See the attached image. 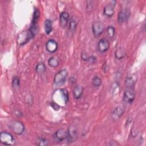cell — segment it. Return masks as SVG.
Instances as JSON below:
<instances>
[{
	"label": "cell",
	"instance_id": "6da1fadb",
	"mask_svg": "<svg viewBox=\"0 0 146 146\" xmlns=\"http://www.w3.org/2000/svg\"><path fill=\"white\" fill-rule=\"evenodd\" d=\"M9 128L17 135H22L25 129L24 124L18 120H13L8 124Z\"/></svg>",
	"mask_w": 146,
	"mask_h": 146
},
{
	"label": "cell",
	"instance_id": "7a4b0ae2",
	"mask_svg": "<svg viewBox=\"0 0 146 146\" xmlns=\"http://www.w3.org/2000/svg\"><path fill=\"white\" fill-rule=\"evenodd\" d=\"M34 37L29 29L21 32L17 36V43L20 46H23L28 43L30 39Z\"/></svg>",
	"mask_w": 146,
	"mask_h": 146
},
{
	"label": "cell",
	"instance_id": "3957f363",
	"mask_svg": "<svg viewBox=\"0 0 146 146\" xmlns=\"http://www.w3.org/2000/svg\"><path fill=\"white\" fill-rule=\"evenodd\" d=\"M67 75L68 72L66 69H62L59 71L54 76V84L58 86H60L64 84L66 81Z\"/></svg>",
	"mask_w": 146,
	"mask_h": 146
},
{
	"label": "cell",
	"instance_id": "277c9868",
	"mask_svg": "<svg viewBox=\"0 0 146 146\" xmlns=\"http://www.w3.org/2000/svg\"><path fill=\"white\" fill-rule=\"evenodd\" d=\"M0 141L2 144L6 145H13L15 143L13 135L7 131H2L1 132Z\"/></svg>",
	"mask_w": 146,
	"mask_h": 146
},
{
	"label": "cell",
	"instance_id": "5b68a950",
	"mask_svg": "<svg viewBox=\"0 0 146 146\" xmlns=\"http://www.w3.org/2000/svg\"><path fill=\"white\" fill-rule=\"evenodd\" d=\"M104 26L100 21H96L93 23L92 25V31L95 38H98L103 33L104 31Z\"/></svg>",
	"mask_w": 146,
	"mask_h": 146
},
{
	"label": "cell",
	"instance_id": "8992f818",
	"mask_svg": "<svg viewBox=\"0 0 146 146\" xmlns=\"http://www.w3.org/2000/svg\"><path fill=\"white\" fill-rule=\"evenodd\" d=\"M135 98V94L133 88H127L123 97V100L128 104H131Z\"/></svg>",
	"mask_w": 146,
	"mask_h": 146
},
{
	"label": "cell",
	"instance_id": "52a82bcc",
	"mask_svg": "<svg viewBox=\"0 0 146 146\" xmlns=\"http://www.w3.org/2000/svg\"><path fill=\"white\" fill-rule=\"evenodd\" d=\"M78 138V131L74 125H70L67 129V140L68 143H71L76 141Z\"/></svg>",
	"mask_w": 146,
	"mask_h": 146
},
{
	"label": "cell",
	"instance_id": "ba28073f",
	"mask_svg": "<svg viewBox=\"0 0 146 146\" xmlns=\"http://www.w3.org/2000/svg\"><path fill=\"white\" fill-rule=\"evenodd\" d=\"M116 1H111L104 8L103 14L107 18H111L115 13V6L116 5Z\"/></svg>",
	"mask_w": 146,
	"mask_h": 146
},
{
	"label": "cell",
	"instance_id": "9c48e42d",
	"mask_svg": "<svg viewBox=\"0 0 146 146\" xmlns=\"http://www.w3.org/2000/svg\"><path fill=\"white\" fill-rule=\"evenodd\" d=\"M67 130L63 128L58 129L55 131L53 135L54 139L58 142H62L67 139Z\"/></svg>",
	"mask_w": 146,
	"mask_h": 146
},
{
	"label": "cell",
	"instance_id": "30bf717a",
	"mask_svg": "<svg viewBox=\"0 0 146 146\" xmlns=\"http://www.w3.org/2000/svg\"><path fill=\"white\" fill-rule=\"evenodd\" d=\"M131 15L130 10L125 9L121 10L117 15V22L119 23H123L127 21Z\"/></svg>",
	"mask_w": 146,
	"mask_h": 146
},
{
	"label": "cell",
	"instance_id": "8fae6325",
	"mask_svg": "<svg viewBox=\"0 0 146 146\" xmlns=\"http://www.w3.org/2000/svg\"><path fill=\"white\" fill-rule=\"evenodd\" d=\"M98 50L102 53L107 52L110 48V43L106 39L102 38L99 40L98 43Z\"/></svg>",
	"mask_w": 146,
	"mask_h": 146
},
{
	"label": "cell",
	"instance_id": "7c38bea8",
	"mask_svg": "<svg viewBox=\"0 0 146 146\" xmlns=\"http://www.w3.org/2000/svg\"><path fill=\"white\" fill-rule=\"evenodd\" d=\"M58 48V43L54 39H49L46 43V50L50 53L55 52Z\"/></svg>",
	"mask_w": 146,
	"mask_h": 146
},
{
	"label": "cell",
	"instance_id": "4fadbf2b",
	"mask_svg": "<svg viewBox=\"0 0 146 146\" xmlns=\"http://www.w3.org/2000/svg\"><path fill=\"white\" fill-rule=\"evenodd\" d=\"M70 21V15L67 11H62L59 15V23L60 25L64 28L66 27Z\"/></svg>",
	"mask_w": 146,
	"mask_h": 146
},
{
	"label": "cell",
	"instance_id": "5bb4252c",
	"mask_svg": "<svg viewBox=\"0 0 146 146\" xmlns=\"http://www.w3.org/2000/svg\"><path fill=\"white\" fill-rule=\"evenodd\" d=\"M124 109L121 107H117L114 109L111 114V117L113 120H119L124 114Z\"/></svg>",
	"mask_w": 146,
	"mask_h": 146
},
{
	"label": "cell",
	"instance_id": "9a60e30c",
	"mask_svg": "<svg viewBox=\"0 0 146 146\" xmlns=\"http://www.w3.org/2000/svg\"><path fill=\"white\" fill-rule=\"evenodd\" d=\"M83 93V88L80 86H76V87H74L73 91H72V94L75 99H79Z\"/></svg>",
	"mask_w": 146,
	"mask_h": 146
},
{
	"label": "cell",
	"instance_id": "2e32d148",
	"mask_svg": "<svg viewBox=\"0 0 146 146\" xmlns=\"http://www.w3.org/2000/svg\"><path fill=\"white\" fill-rule=\"evenodd\" d=\"M126 55H127L126 51L123 47H119L115 50V56L116 58L119 60H121L124 58Z\"/></svg>",
	"mask_w": 146,
	"mask_h": 146
},
{
	"label": "cell",
	"instance_id": "e0dca14e",
	"mask_svg": "<svg viewBox=\"0 0 146 146\" xmlns=\"http://www.w3.org/2000/svg\"><path fill=\"white\" fill-rule=\"evenodd\" d=\"M44 31L46 34H50L52 30V22L51 19H47L44 21Z\"/></svg>",
	"mask_w": 146,
	"mask_h": 146
},
{
	"label": "cell",
	"instance_id": "ac0fdd59",
	"mask_svg": "<svg viewBox=\"0 0 146 146\" xmlns=\"http://www.w3.org/2000/svg\"><path fill=\"white\" fill-rule=\"evenodd\" d=\"M136 79L133 78V76H130L127 77L125 80V85L126 88H133L136 83Z\"/></svg>",
	"mask_w": 146,
	"mask_h": 146
},
{
	"label": "cell",
	"instance_id": "d6986e66",
	"mask_svg": "<svg viewBox=\"0 0 146 146\" xmlns=\"http://www.w3.org/2000/svg\"><path fill=\"white\" fill-rule=\"evenodd\" d=\"M48 65L52 68L57 67L59 64V60L55 56H52L47 61Z\"/></svg>",
	"mask_w": 146,
	"mask_h": 146
},
{
	"label": "cell",
	"instance_id": "ffe728a7",
	"mask_svg": "<svg viewBox=\"0 0 146 146\" xmlns=\"http://www.w3.org/2000/svg\"><path fill=\"white\" fill-rule=\"evenodd\" d=\"M59 93L64 103L67 104L69 100V96L67 90L66 88H61L59 90Z\"/></svg>",
	"mask_w": 146,
	"mask_h": 146
},
{
	"label": "cell",
	"instance_id": "44dd1931",
	"mask_svg": "<svg viewBox=\"0 0 146 146\" xmlns=\"http://www.w3.org/2000/svg\"><path fill=\"white\" fill-rule=\"evenodd\" d=\"M46 71V66L43 62H39L35 66V71L39 74H43Z\"/></svg>",
	"mask_w": 146,
	"mask_h": 146
},
{
	"label": "cell",
	"instance_id": "7402d4cb",
	"mask_svg": "<svg viewBox=\"0 0 146 146\" xmlns=\"http://www.w3.org/2000/svg\"><path fill=\"white\" fill-rule=\"evenodd\" d=\"M39 17H40V11L37 8H35L33 13L31 25H38V22Z\"/></svg>",
	"mask_w": 146,
	"mask_h": 146
},
{
	"label": "cell",
	"instance_id": "603a6c76",
	"mask_svg": "<svg viewBox=\"0 0 146 146\" xmlns=\"http://www.w3.org/2000/svg\"><path fill=\"white\" fill-rule=\"evenodd\" d=\"M106 33L107 34V36L108 38L110 39H112V38L114 37L115 34V28L112 25L108 26L106 28Z\"/></svg>",
	"mask_w": 146,
	"mask_h": 146
},
{
	"label": "cell",
	"instance_id": "cb8c5ba5",
	"mask_svg": "<svg viewBox=\"0 0 146 146\" xmlns=\"http://www.w3.org/2000/svg\"><path fill=\"white\" fill-rule=\"evenodd\" d=\"M11 84H12V87H13V89H14L15 90L19 89V86H20V79H19V77H18V76L13 77L12 82H11Z\"/></svg>",
	"mask_w": 146,
	"mask_h": 146
},
{
	"label": "cell",
	"instance_id": "d4e9b609",
	"mask_svg": "<svg viewBox=\"0 0 146 146\" xmlns=\"http://www.w3.org/2000/svg\"><path fill=\"white\" fill-rule=\"evenodd\" d=\"M92 84L95 87H100L102 84V80L99 76H95L92 80Z\"/></svg>",
	"mask_w": 146,
	"mask_h": 146
},
{
	"label": "cell",
	"instance_id": "484cf974",
	"mask_svg": "<svg viewBox=\"0 0 146 146\" xmlns=\"http://www.w3.org/2000/svg\"><path fill=\"white\" fill-rule=\"evenodd\" d=\"M77 26V22L73 18L70 19V21L68 23V27L69 30L71 31H74Z\"/></svg>",
	"mask_w": 146,
	"mask_h": 146
},
{
	"label": "cell",
	"instance_id": "4316f807",
	"mask_svg": "<svg viewBox=\"0 0 146 146\" xmlns=\"http://www.w3.org/2000/svg\"><path fill=\"white\" fill-rule=\"evenodd\" d=\"M38 145L40 146H46L48 144V140L43 137H40L38 139Z\"/></svg>",
	"mask_w": 146,
	"mask_h": 146
},
{
	"label": "cell",
	"instance_id": "83f0119b",
	"mask_svg": "<svg viewBox=\"0 0 146 146\" xmlns=\"http://www.w3.org/2000/svg\"><path fill=\"white\" fill-rule=\"evenodd\" d=\"M93 8V1H88L86 3V10L87 12H90Z\"/></svg>",
	"mask_w": 146,
	"mask_h": 146
},
{
	"label": "cell",
	"instance_id": "f1b7e54d",
	"mask_svg": "<svg viewBox=\"0 0 146 146\" xmlns=\"http://www.w3.org/2000/svg\"><path fill=\"white\" fill-rule=\"evenodd\" d=\"M96 58L94 55H92V56H88V58L87 62H89L90 64H94L96 62Z\"/></svg>",
	"mask_w": 146,
	"mask_h": 146
},
{
	"label": "cell",
	"instance_id": "f546056e",
	"mask_svg": "<svg viewBox=\"0 0 146 146\" xmlns=\"http://www.w3.org/2000/svg\"><path fill=\"white\" fill-rule=\"evenodd\" d=\"M51 106L52 107V108L56 111H58V110H59L60 108V106L58 104H57L56 102H51Z\"/></svg>",
	"mask_w": 146,
	"mask_h": 146
},
{
	"label": "cell",
	"instance_id": "4dcf8cb0",
	"mask_svg": "<svg viewBox=\"0 0 146 146\" xmlns=\"http://www.w3.org/2000/svg\"><path fill=\"white\" fill-rule=\"evenodd\" d=\"M81 58H82V60H83L84 61H87V59L88 58V56L86 54V52H83L82 53V55H81Z\"/></svg>",
	"mask_w": 146,
	"mask_h": 146
}]
</instances>
